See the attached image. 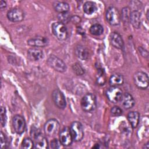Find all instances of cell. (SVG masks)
Returning a JSON list of instances; mask_svg holds the SVG:
<instances>
[{"label":"cell","instance_id":"6da1fadb","mask_svg":"<svg viewBox=\"0 0 149 149\" xmlns=\"http://www.w3.org/2000/svg\"><path fill=\"white\" fill-rule=\"evenodd\" d=\"M31 136L34 138V147L35 148H48V143L46 137L36 127H33L31 130Z\"/></svg>","mask_w":149,"mask_h":149},{"label":"cell","instance_id":"7a4b0ae2","mask_svg":"<svg viewBox=\"0 0 149 149\" xmlns=\"http://www.w3.org/2000/svg\"><path fill=\"white\" fill-rule=\"evenodd\" d=\"M81 107L82 109L87 112L94 111L97 105L95 96L91 93H88L83 97L81 100Z\"/></svg>","mask_w":149,"mask_h":149},{"label":"cell","instance_id":"3957f363","mask_svg":"<svg viewBox=\"0 0 149 149\" xmlns=\"http://www.w3.org/2000/svg\"><path fill=\"white\" fill-rule=\"evenodd\" d=\"M44 130L47 136L49 137L55 136L59 132V123L55 119H50L45 122L44 126Z\"/></svg>","mask_w":149,"mask_h":149},{"label":"cell","instance_id":"277c9868","mask_svg":"<svg viewBox=\"0 0 149 149\" xmlns=\"http://www.w3.org/2000/svg\"><path fill=\"white\" fill-rule=\"evenodd\" d=\"M52 31L54 35L59 40H65L67 38L68 32L65 24L58 22L52 24Z\"/></svg>","mask_w":149,"mask_h":149},{"label":"cell","instance_id":"5b68a950","mask_svg":"<svg viewBox=\"0 0 149 149\" xmlns=\"http://www.w3.org/2000/svg\"><path fill=\"white\" fill-rule=\"evenodd\" d=\"M106 19L112 26H118L120 22V15L118 9L114 6L109 7L106 12Z\"/></svg>","mask_w":149,"mask_h":149},{"label":"cell","instance_id":"8992f818","mask_svg":"<svg viewBox=\"0 0 149 149\" xmlns=\"http://www.w3.org/2000/svg\"><path fill=\"white\" fill-rule=\"evenodd\" d=\"M47 62L50 67L57 72L61 73L64 72L67 69L65 63L61 59L55 55H51L48 57Z\"/></svg>","mask_w":149,"mask_h":149},{"label":"cell","instance_id":"52a82bcc","mask_svg":"<svg viewBox=\"0 0 149 149\" xmlns=\"http://www.w3.org/2000/svg\"><path fill=\"white\" fill-rule=\"evenodd\" d=\"M69 130L73 140L75 141H79L83 139L84 132L83 126L80 122L78 121L73 122L70 126Z\"/></svg>","mask_w":149,"mask_h":149},{"label":"cell","instance_id":"ba28073f","mask_svg":"<svg viewBox=\"0 0 149 149\" xmlns=\"http://www.w3.org/2000/svg\"><path fill=\"white\" fill-rule=\"evenodd\" d=\"M134 84L140 89H146L148 86V76L143 72H137L133 75Z\"/></svg>","mask_w":149,"mask_h":149},{"label":"cell","instance_id":"9c48e42d","mask_svg":"<svg viewBox=\"0 0 149 149\" xmlns=\"http://www.w3.org/2000/svg\"><path fill=\"white\" fill-rule=\"evenodd\" d=\"M122 94V90L116 86H111L106 91L107 98L112 103H117L120 101Z\"/></svg>","mask_w":149,"mask_h":149},{"label":"cell","instance_id":"30bf717a","mask_svg":"<svg viewBox=\"0 0 149 149\" xmlns=\"http://www.w3.org/2000/svg\"><path fill=\"white\" fill-rule=\"evenodd\" d=\"M52 98L55 105L59 109H64L66 106L65 97L59 89H55L52 93Z\"/></svg>","mask_w":149,"mask_h":149},{"label":"cell","instance_id":"8fae6325","mask_svg":"<svg viewBox=\"0 0 149 149\" xmlns=\"http://www.w3.org/2000/svg\"><path fill=\"white\" fill-rule=\"evenodd\" d=\"M12 126L15 132L22 134L26 129V122L24 118L20 115H16L12 119Z\"/></svg>","mask_w":149,"mask_h":149},{"label":"cell","instance_id":"7c38bea8","mask_svg":"<svg viewBox=\"0 0 149 149\" xmlns=\"http://www.w3.org/2000/svg\"><path fill=\"white\" fill-rule=\"evenodd\" d=\"M7 17L12 22H19L24 19V13L19 8H13L8 12Z\"/></svg>","mask_w":149,"mask_h":149},{"label":"cell","instance_id":"4fadbf2b","mask_svg":"<svg viewBox=\"0 0 149 149\" xmlns=\"http://www.w3.org/2000/svg\"><path fill=\"white\" fill-rule=\"evenodd\" d=\"M49 43V40L45 37L37 36L27 40V44L33 47H44Z\"/></svg>","mask_w":149,"mask_h":149},{"label":"cell","instance_id":"5bb4252c","mask_svg":"<svg viewBox=\"0 0 149 149\" xmlns=\"http://www.w3.org/2000/svg\"><path fill=\"white\" fill-rule=\"evenodd\" d=\"M73 140L69 129L67 127H64L59 133V141L62 145L69 146L72 143Z\"/></svg>","mask_w":149,"mask_h":149},{"label":"cell","instance_id":"9a60e30c","mask_svg":"<svg viewBox=\"0 0 149 149\" xmlns=\"http://www.w3.org/2000/svg\"><path fill=\"white\" fill-rule=\"evenodd\" d=\"M109 40L111 45L116 48L122 49L124 42L122 36L118 32H112L109 36Z\"/></svg>","mask_w":149,"mask_h":149},{"label":"cell","instance_id":"2e32d148","mask_svg":"<svg viewBox=\"0 0 149 149\" xmlns=\"http://www.w3.org/2000/svg\"><path fill=\"white\" fill-rule=\"evenodd\" d=\"M27 56L32 61H37L43 58L44 54L42 51L39 48L33 47L28 50Z\"/></svg>","mask_w":149,"mask_h":149},{"label":"cell","instance_id":"e0dca14e","mask_svg":"<svg viewBox=\"0 0 149 149\" xmlns=\"http://www.w3.org/2000/svg\"><path fill=\"white\" fill-rule=\"evenodd\" d=\"M120 101L121 102L123 107L126 109H130L135 104V101L133 97L128 93H123Z\"/></svg>","mask_w":149,"mask_h":149},{"label":"cell","instance_id":"ac0fdd59","mask_svg":"<svg viewBox=\"0 0 149 149\" xmlns=\"http://www.w3.org/2000/svg\"><path fill=\"white\" fill-rule=\"evenodd\" d=\"M141 15L140 13L137 10H134L131 12L129 22L132 24V25L135 29H139L141 24V20H140Z\"/></svg>","mask_w":149,"mask_h":149},{"label":"cell","instance_id":"d6986e66","mask_svg":"<svg viewBox=\"0 0 149 149\" xmlns=\"http://www.w3.org/2000/svg\"><path fill=\"white\" fill-rule=\"evenodd\" d=\"M75 54L77 58L82 60H86L88 58L89 52L88 49L83 45H79L75 47Z\"/></svg>","mask_w":149,"mask_h":149},{"label":"cell","instance_id":"ffe728a7","mask_svg":"<svg viewBox=\"0 0 149 149\" xmlns=\"http://www.w3.org/2000/svg\"><path fill=\"white\" fill-rule=\"evenodd\" d=\"M127 120L133 128H136L139 123L140 113L137 111H131L127 115Z\"/></svg>","mask_w":149,"mask_h":149},{"label":"cell","instance_id":"44dd1931","mask_svg":"<svg viewBox=\"0 0 149 149\" xmlns=\"http://www.w3.org/2000/svg\"><path fill=\"white\" fill-rule=\"evenodd\" d=\"M124 82V77L120 73H114L111 75L109 80V83L111 86H120Z\"/></svg>","mask_w":149,"mask_h":149},{"label":"cell","instance_id":"7402d4cb","mask_svg":"<svg viewBox=\"0 0 149 149\" xmlns=\"http://www.w3.org/2000/svg\"><path fill=\"white\" fill-rule=\"evenodd\" d=\"M53 7L55 10L56 12L62 13L68 12L69 9V5L68 3L61 1H55L53 3Z\"/></svg>","mask_w":149,"mask_h":149},{"label":"cell","instance_id":"603a6c76","mask_svg":"<svg viewBox=\"0 0 149 149\" xmlns=\"http://www.w3.org/2000/svg\"><path fill=\"white\" fill-rule=\"evenodd\" d=\"M97 8L95 3L91 1H87L83 5V11L87 15H91L94 13Z\"/></svg>","mask_w":149,"mask_h":149},{"label":"cell","instance_id":"cb8c5ba5","mask_svg":"<svg viewBox=\"0 0 149 149\" xmlns=\"http://www.w3.org/2000/svg\"><path fill=\"white\" fill-rule=\"evenodd\" d=\"M89 31L92 35L100 36L104 31V28L100 24H94L90 27Z\"/></svg>","mask_w":149,"mask_h":149},{"label":"cell","instance_id":"d4e9b609","mask_svg":"<svg viewBox=\"0 0 149 149\" xmlns=\"http://www.w3.org/2000/svg\"><path fill=\"white\" fill-rule=\"evenodd\" d=\"M130 9L129 7H124L122 9L121 15H120V19L123 21L124 23H128L129 22L130 16Z\"/></svg>","mask_w":149,"mask_h":149},{"label":"cell","instance_id":"484cf974","mask_svg":"<svg viewBox=\"0 0 149 149\" xmlns=\"http://www.w3.org/2000/svg\"><path fill=\"white\" fill-rule=\"evenodd\" d=\"M21 148L26 149H30L34 148V141L29 137H26L22 141Z\"/></svg>","mask_w":149,"mask_h":149},{"label":"cell","instance_id":"4316f807","mask_svg":"<svg viewBox=\"0 0 149 149\" xmlns=\"http://www.w3.org/2000/svg\"><path fill=\"white\" fill-rule=\"evenodd\" d=\"M106 78L104 72L102 69H99L98 72V76L97 78V83L100 85H104L105 83Z\"/></svg>","mask_w":149,"mask_h":149},{"label":"cell","instance_id":"83f0119b","mask_svg":"<svg viewBox=\"0 0 149 149\" xmlns=\"http://www.w3.org/2000/svg\"><path fill=\"white\" fill-rule=\"evenodd\" d=\"M72 69L77 75H82L84 73V69L78 63H75L73 65Z\"/></svg>","mask_w":149,"mask_h":149},{"label":"cell","instance_id":"f1b7e54d","mask_svg":"<svg viewBox=\"0 0 149 149\" xmlns=\"http://www.w3.org/2000/svg\"><path fill=\"white\" fill-rule=\"evenodd\" d=\"M58 17L60 22H61L63 24H64V23L68 22V20H70L71 19L69 14L68 12L59 13V15L58 16Z\"/></svg>","mask_w":149,"mask_h":149},{"label":"cell","instance_id":"f546056e","mask_svg":"<svg viewBox=\"0 0 149 149\" xmlns=\"http://www.w3.org/2000/svg\"><path fill=\"white\" fill-rule=\"evenodd\" d=\"M0 117H1V124L3 127V126H5L6 122V109H5V107H1V108Z\"/></svg>","mask_w":149,"mask_h":149},{"label":"cell","instance_id":"4dcf8cb0","mask_svg":"<svg viewBox=\"0 0 149 149\" xmlns=\"http://www.w3.org/2000/svg\"><path fill=\"white\" fill-rule=\"evenodd\" d=\"M8 139L6 135L1 131V148H5L8 146Z\"/></svg>","mask_w":149,"mask_h":149},{"label":"cell","instance_id":"1f68e13d","mask_svg":"<svg viewBox=\"0 0 149 149\" xmlns=\"http://www.w3.org/2000/svg\"><path fill=\"white\" fill-rule=\"evenodd\" d=\"M111 114L114 116H118L122 115V110L120 108H119L118 106H115L112 107L111 109Z\"/></svg>","mask_w":149,"mask_h":149},{"label":"cell","instance_id":"d6a6232c","mask_svg":"<svg viewBox=\"0 0 149 149\" xmlns=\"http://www.w3.org/2000/svg\"><path fill=\"white\" fill-rule=\"evenodd\" d=\"M62 144L61 143L59 140H58L57 139H53L51 143H50V147L51 148H59L61 147V145Z\"/></svg>","mask_w":149,"mask_h":149},{"label":"cell","instance_id":"836d02e7","mask_svg":"<svg viewBox=\"0 0 149 149\" xmlns=\"http://www.w3.org/2000/svg\"><path fill=\"white\" fill-rule=\"evenodd\" d=\"M139 52H140L141 55L143 56V57H145V58H147L148 57V52L147 51V50H146L145 49H144L143 48H142L141 47H140L139 48Z\"/></svg>","mask_w":149,"mask_h":149},{"label":"cell","instance_id":"e575fe53","mask_svg":"<svg viewBox=\"0 0 149 149\" xmlns=\"http://www.w3.org/2000/svg\"><path fill=\"white\" fill-rule=\"evenodd\" d=\"M6 6V3L4 1H0V8L1 10H3L4 8H5Z\"/></svg>","mask_w":149,"mask_h":149}]
</instances>
